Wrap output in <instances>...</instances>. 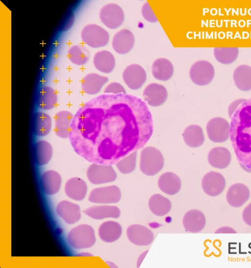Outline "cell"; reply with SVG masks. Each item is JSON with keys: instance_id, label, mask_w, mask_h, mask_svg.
Returning <instances> with one entry per match:
<instances>
[{"instance_id": "6da1fadb", "label": "cell", "mask_w": 251, "mask_h": 268, "mask_svg": "<svg viewBox=\"0 0 251 268\" xmlns=\"http://www.w3.org/2000/svg\"><path fill=\"white\" fill-rule=\"evenodd\" d=\"M153 131L151 113L140 98L104 94L78 109L69 139L74 151L88 161L112 165L143 148Z\"/></svg>"}, {"instance_id": "7a4b0ae2", "label": "cell", "mask_w": 251, "mask_h": 268, "mask_svg": "<svg viewBox=\"0 0 251 268\" xmlns=\"http://www.w3.org/2000/svg\"><path fill=\"white\" fill-rule=\"evenodd\" d=\"M229 136L237 160L251 169V97L240 104L233 113Z\"/></svg>"}, {"instance_id": "3957f363", "label": "cell", "mask_w": 251, "mask_h": 268, "mask_svg": "<svg viewBox=\"0 0 251 268\" xmlns=\"http://www.w3.org/2000/svg\"><path fill=\"white\" fill-rule=\"evenodd\" d=\"M164 160L160 151L154 147H147L141 152L140 169L148 176L157 174L163 168Z\"/></svg>"}, {"instance_id": "277c9868", "label": "cell", "mask_w": 251, "mask_h": 268, "mask_svg": "<svg viewBox=\"0 0 251 268\" xmlns=\"http://www.w3.org/2000/svg\"><path fill=\"white\" fill-rule=\"evenodd\" d=\"M80 38L85 46L93 49H98L108 44L109 34L100 26L96 24H89L82 28Z\"/></svg>"}, {"instance_id": "5b68a950", "label": "cell", "mask_w": 251, "mask_h": 268, "mask_svg": "<svg viewBox=\"0 0 251 268\" xmlns=\"http://www.w3.org/2000/svg\"><path fill=\"white\" fill-rule=\"evenodd\" d=\"M70 245L75 249L88 248L95 243L93 228L87 224H81L70 231L67 237Z\"/></svg>"}, {"instance_id": "8992f818", "label": "cell", "mask_w": 251, "mask_h": 268, "mask_svg": "<svg viewBox=\"0 0 251 268\" xmlns=\"http://www.w3.org/2000/svg\"><path fill=\"white\" fill-rule=\"evenodd\" d=\"M86 176L92 184L99 185L114 182L117 175L111 165L93 163L87 168Z\"/></svg>"}, {"instance_id": "52a82bcc", "label": "cell", "mask_w": 251, "mask_h": 268, "mask_svg": "<svg viewBox=\"0 0 251 268\" xmlns=\"http://www.w3.org/2000/svg\"><path fill=\"white\" fill-rule=\"evenodd\" d=\"M99 18L101 22L110 29L119 27L124 21V13L122 8L114 3H109L100 9Z\"/></svg>"}, {"instance_id": "ba28073f", "label": "cell", "mask_w": 251, "mask_h": 268, "mask_svg": "<svg viewBox=\"0 0 251 268\" xmlns=\"http://www.w3.org/2000/svg\"><path fill=\"white\" fill-rule=\"evenodd\" d=\"M215 74L213 65L206 60H199L191 66L189 76L191 80L201 86L208 84L212 80Z\"/></svg>"}, {"instance_id": "9c48e42d", "label": "cell", "mask_w": 251, "mask_h": 268, "mask_svg": "<svg viewBox=\"0 0 251 268\" xmlns=\"http://www.w3.org/2000/svg\"><path fill=\"white\" fill-rule=\"evenodd\" d=\"M230 125L224 118L215 117L206 125V132L209 139L215 143H222L229 137Z\"/></svg>"}, {"instance_id": "30bf717a", "label": "cell", "mask_w": 251, "mask_h": 268, "mask_svg": "<svg viewBox=\"0 0 251 268\" xmlns=\"http://www.w3.org/2000/svg\"><path fill=\"white\" fill-rule=\"evenodd\" d=\"M121 196L119 187L112 185L93 189L89 194L88 200L98 204L116 203L120 201Z\"/></svg>"}, {"instance_id": "8fae6325", "label": "cell", "mask_w": 251, "mask_h": 268, "mask_svg": "<svg viewBox=\"0 0 251 268\" xmlns=\"http://www.w3.org/2000/svg\"><path fill=\"white\" fill-rule=\"evenodd\" d=\"M225 186L224 177L217 172L210 171L205 174L202 179V188L210 196L215 197L220 195Z\"/></svg>"}, {"instance_id": "7c38bea8", "label": "cell", "mask_w": 251, "mask_h": 268, "mask_svg": "<svg viewBox=\"0 0 251 268\" xmlns=\"http://www.w3.org/2000/svg\"><path fill=\"white\" fill-rule=\"evenodd\" d=\"M123 78L129 88L136 90L140 88L145 83L147 74L142 66L133 64L125 69L123 73Z\"/></svg>"}, {"instance_id": "4fadbf2b", "label": "cell", "mask_w": 251, "mask_h": 268, "mask_svg": "<svg viewBox=\"0 0 251 268\" xmlns=\"http://www.w3.org/2000/svg\"><path fill=\"white\" fill-rule=\"evenodd\" d=\"M126 236L133 244L139 246L150 244L154 239L153 232L147 227L140 224H132L126 229Z\"/></svg>"}, {"instance_id": "5bb4252c", "label": "cell", "mask_w": 251, "mask_h": 268, "mask_svg": "<svg viewBox=\"0 0 251 268\" xmlns=\"http://www.w3.org/2000/svg\"><path fill=\"white\" fill-rule=\"evenodd\" d=\"M108 81V77L97 73H89L85 75L81 80L82 91L89 95L99 93L104 85Z\"/></svg>"}, {"instance_id": "9a60e30c", "label": "cell", "mask_w": 251, "mask_h": 268, "mask_svg": "<svg viewBox=\"0 0 251 268\" xmlns=\"http://www.w3.org/2000/svg\"><path fill=\"white\" fill-rule=\"evenodd\" d=\"M144 100L148 104L152 107H158L166 101L168 92L166 88L162 85L155 83L149 84L143 92Z\"/></svg>"}, {"instance_id": "2e32d148", "label": "cell", "mask_w": 251, "mask_h": 268, "mask_svg": "<svg viewBox=\"0 0 251 268\" xmlns=\"http://www.w3.org/2000/svg\"><path fill=\"white\" fill-rule=\"evenodd\" d=\"M74 114L67 110L57 112L54 117V131L55 134L63 139L69 138Z\"/></svg>"}, {"instance_id": "e0dca14e", "label": "cell", "mask_w": 251, "mask_h": 268, "mask_svg": "<svg viewBox=\"0 0 251 268\" xmlns=\"http://www.w3.org/2000/svg\"><path fill=\"white\" fill-rule=\"evenodd\" d=\"M250 196L249 189L246 185L242 183H236L229 188L226 199L230 206L238 208L247 201Z\"/></svg>"}, {"instance_id": "ac0fdd59", "label": "cell", "mask_w": 251, "mask_h": 268, "mask_svg": "<svg viewBox=\"0 0 251 268\" xmlns=\"http://www.w3.org/2000/svg\"><path fill=\"white\" fill-rule=\"evenodd\" d=\"M134 42V37L131 31L123 29L114 35L112 46L116 53L123 54L128 53L132 49Z\"/></svg>"}, {"instance_id": "d6986e66", "label": "cell", "mask_w": 251, "mask_h": 268, "mask_svg": "<svg viewBox=\"0 0 251 268\" xmlns=\"http://www.w3.org/2000/svg\"><path fill=\"white\" fill-rule=\"evenodd\" d=\"M182 224L186 231L193 233H198L204 228L206 219L201 211L193 209L185 214L182 219Z\"/></svg>"}, {"instance_id": "ffe728a7", "label": "cell", "mask_w": 251, "mask_h": 268, "mask_svg": "<svg viewBox=\"0 0 251 268\" xmlns=\"http://www.w3.org/2000/svg\"><path fill=\"white\" fill-rule=\"evenodd\" d=\"M56 213L69 224L76 223L81 217L79 206L66 200L62 201L57 204Z\"/></svg>"}, {"instance_id": "44dd1931", "label": "cell", "mask_w": 251, "mask_h": 268, "mask_svg": "<svg viewBox=\"0 0 251 268\" xmlns=\"http://www.w3.org/2000/svg\"><path fill=\"white\" fill-rule=\"evenodd\" d=\"M158 186L164 193L173 195L179 191L181 182L178 176L171 172L162 174L158 180Z\"/></svg>"}, {"instance_id": "7402d4cb", "label": "cell", "mask_w": 251, "mask_h": 268, "mask_svg": "<svg viewBox=\"0 0 251 268\" xmlns=\"http://www.w3.org/2000/svg\"><path fill=\"white\" fill-rule=\"evenodd\" d=\"M92 61L95 69L102 73H111L115 65L114 55L110 52L105 50L97 52L93 57Z\"/></svg>"}, {"instance_id": "603a6c76", "label": "cell", "mask_w": 251, "mask_h": 268, "mask_svg": "<svg viewBox=\"0 0 251 268\" xmlns=\"http://www.w3.org/2000/svg\"><path fill=\"white\" fill-rule=\"evenodd\" d=\"M87 191L86 182L79 177H73L69 179L65 185V192L69 198L76 200H83Z\"/></svg>"}, {"instance_id": "cb8c5ba5", "label": "cell", "mask_w": 251, "mask_h": 268, "mask_svg": "<svg viewBox=\"0 0 251 268\" xmlns=\"http://www.w3.org/2000/svg\"><path fill=\"white\" fill-rule=\"evenodd\" d=\"M207 160L212 167L223 169L229 165L231 156L230 152L226 148L216 147L209 152Z\"/></svg>"}, {"instance_id": "d4e9b609", "label": "cell", "mask_w": 251, "mask_h": 268, "mask_svg": "<svg viewBox=\"0 0 251 268\" xmlns=\"http://www.w3.org/2000/svg\"><path fill=\"white\" fill-rule=\"evenodd\" d=\"M61 181L59 173L53 170L46 171L41 176L42 189L48 195L54 194L59 190Z\"/></svg>"}, {"instance_id": "484cf974", "label": "cell", "mask_w": 251, "mask_h": 268, "mask_svg": "<svg viewBox=\"0 0 251 268\" xmlns=\"http://www.w3.org/2000/svg\"><path fill=\"white\" fill-rule=\"evenodd\" d=\"M89 217L97 220L105 218H117L120 216V209L115 206H94L83 211Z\"/></svg>"}, {"instance_id": "4316f807", "label": "cell", "mask_w": 251, "mask_h": 268, "mask_svg": "<svg viewBox=\"0 0 251 268\" xmlns=\"http://www.w3.org/2000/svg\"><path fill=\"white\" fill-rule=\"evenodd\" d=\"M67 56L73 64L82 66L89 61L91 53L86 46L84 44H74L68 50Z\"/></svg>"}, {"instance_id": "83f0119b", "label": "cell", "mask_w": 251, "mask_h": 268, "mask_svg": "<svg viewBox=\"0 0 251 268\" xmlns=\"http://www.w3.org/2000/svg\"><path fill=\"white\" fill-rule=\"evenodd\" d=\"M122 233L121 225L114 221H107L102 223L99 229L100 239L106 242H113L118 240Z\"/></svg>"}, {"instance_id": "f1b7e54d", "label": "cell", "mask_w": 251, "mask_h": 268, "mask_svg": "<svg viewBox=\"0 0 251 268\" xmlns=\"http://www.w3.org/2000/svg\"><path fill=\"white\" fill-rule=\"evenodd\" d=\"M58 102L56 91L50 86L42 87L39 92L38 106L44 110H50L54 108Z\"/></svg>"}, {"instance_id": "f546056e", "label": "cell", "mask_w": 251, "mask_h": 268, "mask_svg": "<svg viewBox=\"0 0 251 268\" xmlns=\"http://www.w3.org/2000/svg\"><path fill=\"white\" fill-rule=\"evenodd\" d=\"M233 78L236 87L241 91L251 90V67L240 65L234 70Z\"/></svg>"}, {"instance_id": "4dcf8cb0", "label": "cell", "mask_w": 251, "mask_h": 268, "mask_svg": "<svg viewBox=\"0 0 251 268\" xmlns=\"http://www.w3.org/2000/svg\"><path fill=\"white\" fill-rule=\"evenodd\" d=\"M174 73V67L169 60L160 58L154 61L152 65V74L156 79L162 81L169 80Z\"/></svg>"}, {"instance_id": "1f68e13d", "label": "cell", "mask_w": 251, "mask_h": 268, "mask_svg": "<svg viewBox=\"0 0 251 268\" xmlns=\"http://www.w3.org/2000/svg\"><path fill=\"white\" fill-rule=\"evenodd\" d=\"M150 211L155 215L162 216L167 214L171 210L172 204L170 200L159 194H154L149 200Z\"/></svg>"}, {"instance_id": "d6a6232c", "label": "cell", "mask_w": 251, "mask_h": 268, "mask_svg": "<svg viewBox=\"0 0 251 268\" xmlns=\"http://www.w3.org/2000/svg\"><path fill=\"white\" fill-rule=\"evenodd\" d=\"M182 136L185 143L188 146L196 148L201 146L204 141V136L201 128L197 125L187 127Z\"/></svg>"}, {"instance_id": "836d02e7", "label": "cell", "mask_w": 251, "mask_h": 268, "mask_svg": "<svg viewBox=\"0 0 251 268\" xmlns=\"http://www.w3.org/2000/svg\"><path fill=\"white\" fill-rule=\"evenodd\" d=\"M52 126V118L48 113L42 111L36 113L34 121V132L36 135L43 137L48 135Z\"/></svg>"}, {"instance_id": "e575fe53", "label": "cell", "mask_w": 251, "mask_h": 268, "mask_svg": "<svg viewBox=\"0 0 251 268\" xmlns=\"http://www.w3.org/2000/svg\"><path fill=\"white\" fill-rule=\"evenodd\" d=\"M35 152L37 163L39 165H44L50 161L53 154V148L48 141L40 140L35 144Z\"/></svg>"}, {"instance_id": "d590c367", "label": "cell", "mask_w": 251, "mask_h": 268, "mask_svg": "<svg viewBox=\"0 0 251 268\" xmlns=\"http://www.w3.org/2000/svg\"><path fill=\"white\" fill-rule=\"evenodd\" d=\"M213 52L216 59L224 64L232 63L239 54L237 48H215Z\"/></svg>"}, {"instance_id": "8d00e7d4", "label": "cell", "mask_w": 251, "mask_h": 268, "mask_svg": "<svg viewBox=\"0 0 251 268\" xmlns=\"http://www.w3.org/2000/svg\"><path fill=\"white\" fill-rule=\"evenodd\" d=\"M136 159L137 151L130 153L116 163V167L123 174L130 173L136 167Z\"/></svg>"}, {"instance_id": "74e56055", "label": "cell", "mask_w": 251, "mask_h": 268, "mask_svg": "<svg viewBox=\"0 0 251 268\" xmlns=\"http://www.w3.org/2000/svg\"><path fill=\"white\" fill-rule=\"evenodd\" d=\"M104 94H118L121 93L126 94V91L124 87L120 83L113 82L108 84L104 89Z\"/></svg>"}, {"instance_id": "f35d334b", "label": "cell", "mask_w": 251, "mask_h": 268, "mask_svg": "<svg viewBox=\"0 0 251 268\" xmlns=\"http://www.w3.org/2000/svg\"><path fill=\"white\" fill-rule=\"evenodd\" d=\"M141 12L143 17L147 21L154 23L158 21L148 2H146L143 4Z\"/></svg>"}, {"instance_id": "ab89813d", "label": "cell", "mask_w": 251, "mask_h": 268, "mask_svg": "<svg viewBox=\"0 0 251 268\" xmlns=\"http://www.w3.org/2000/svg\"><path fill=\"white\" fill-rule=\"evenodd\" d=\"M242 218L246 224L251 226V203L243 211Z\"/></svg>"}, {"instance_id": "60d3db41", "label": "cell", "mask_w": 251, "mask_h": 268, "mask_svg": "<svg viewBox=\"0 0 251 268\" xmlns=\"http://www.w3.org/2000/svg\"><path fill=\"white\" fill-rule=\"evenodd\" d=\"M246 100L245 99H238L234 101L229 105L228 107V113L230 118L238 106Z\"/></svg>"}, {"instance_id": "b9f144b4", "label": "cell", "mask_w": 251, "mask_h": 268, "mask_svg": "<svg viewBox=\"0 0 251 268\" xmlns=\"http://www.w3.org/2000/svg\"><path fill=\"white\" fill-rule=\"evenodd\" d=\"M215 233H236L237 232L233 228L227 227L224 226L221 228H219L217 230Z\"/></svg>"}, {"instance_id": "7bdbcfd3", "label": "cell", "mask_w": 251, "mask_h": 268, "mask_svg": "<svg viewBox=\"0 0 251 268\" xmlns=\"http://www.w3.org/2000/svg\"><path fill=\"white\" fill-rule=\"evenodd\" d=\"M149 251V250L145 251V252H143L138 257L137 261V267L139 268L142 262H143L144 258L145 257L147 253Z\"/></svg>"}, {"instance_id": "ee69618b", "label": "cell", "mask_w": 251, "mask_h": 268, "mask_svg": "<svg viewBox=\"0 0 251 268\" xmlns=\"http://www.w3.org/2000/svg\"><path fill=\"white\" fill-rule=\"evenodd\" d=\"M241 167L245 170V171L248 172H251V169L247 168L246 167H245L243 164L239 163Z\"/></svg>"}]
</instances>
